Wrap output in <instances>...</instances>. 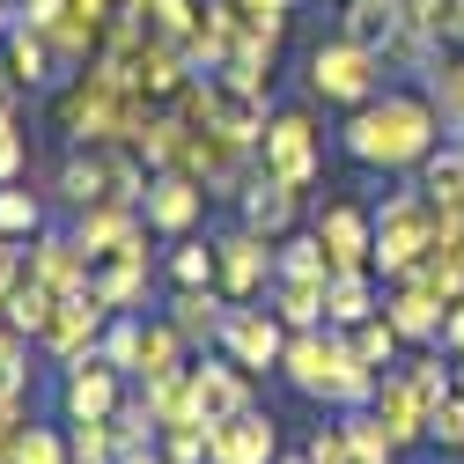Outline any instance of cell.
<instances>
[{"label":"cell","mask_w":464,"mask_h":464,"mask_svg":"<svg viewBox=\"0 0 464 464\" xmlns=\"http://www.w3.org/2000/svg\"><path fill=\"white\" fill-rule=\"evenodd\" d=\"M155 96L103 74V67H82L60 96H52V126H60L74 148H140V133L155 126Z\"/></svg>","instance_id":"1"},{"label":"cell","mask_w":464,"mask_h":464,"mask_svg":"<svg viewBox=\"0 0 464 464\" xmlns=\"http://www.w3.org/2000/svg\"><path fill=\"white\" fill-rule=\"evenodd\" d=\"M346 155L369 162V169H420L442 140V111L435 96H413V89H383L369 96L354 119H346Z\"/></svg>","instance_id":"2"},{"label":"cell","mask_w":464,"mask_h":464,"mask_svg":"<svg viewBox=\"0 0 464 464\" xmlns=\"http://www.w3.org/2000/svg\"><path fill=\"white\" fill-rule=\"evenodd\" d=\"M280 376L295 383L303 398H324V405H339V413H362V405H376V383H383V369L354 362V346H346V332H332V324L287 332Z\"/></svg>","instance_id":"3"},{"label":"cell","mask_w":464,"mask_h":464,"mask_svg":"<svg viewBox=\"0 0 464 464\" xmlns=\"http://www.w3.org/2000/svg\"><path fill=\"white\" fill-rule=\"evenodd\" d=\"M435 251V199L428 192H391L376 207V273L391 280H413Z\"/></svg>","instance_id":"4"},{"label":"cell","mask_w":464,"mask_h":464,"mask_svg":"<svg viewBox=\"0 0 464 464\" xmlns=\"http://www.w3.org/2000/svg\"><path fill=\"white\" fill-rule=\"evenodd\" d=\"M383 52L376 44H354V37H324L310 52V96L317 103H346V111H362L369 96H383Z\"/></svg>","instance_id":"5"},{"label":"cell","mask_w":464,"mask_h":464,"mask_svg":"<svg viewBox=\"0 0 464 464\" xmlns=\"http://www.w3.org/2000/svg\"><path fill=\"white\" fill-rule=\"evenodd\" d=\"M258 169H266V178H280V185H295V192L317 185V169H324V133H317L310 111H273V126H266V140H258Z\"/></svg>","instance_id":"6"},{"label":"cell","mask_w":464,"mask_h":464,"mask_svg":"<svg viewBox=\"0 0 464 464\" xmlns=\"http://www.w3.org/2000/svg\"><path fill=\"white\" fill-rule=\"evenodd\" d=\"M273 273H280V244L273 237H258L244 221L228 228V237H214V280H221L228 303H258L273 287Z\"/></svg>","instance_id":"7"},{"label":"cell","mask_w":464,"mask_h":464,"mask_svg":"<svg viewBox=\"0 0 464 464\" xmlns=\"http://www.w3.org/2000/svg\"><path fill=\"white\" fill-rule=\"evenodd\" d=\"M111 317H119V310H111L96 287H82V295H60L52 324L37 332V346H44V354L60 362V369H74V362H89L96 346H103V324H111Z\"/></svg>","instance_id":"8"},{"label":"cell","mask_w":464,"mask_h":464,"mask_svg":"<svg viewBox=\"0 0 464 464\" xmlns=\"http://www.w3.org/2000/svg\"><path fill=\"white\" fill-rule=\"evenodd\" d=\"M221 354L237 362V369H280V354H287V324H280V310L258 295V303H237L228 310V324H221Z\"/></svg>","instance_id":"9"},{"label":"cell","mask_w":464,"mask_h":464,"mask_svg":"<svg viewBox=\"0 0 464 464\" xmlns=\"http://www.w3.org/2000/svg\"><path fill=\"white\" fill-rule=\"evenodd\" d=\"M310 228H317L332 273H376V214H362L354 199H324Z\"/></svg>","instance_id":"10"},{"label":"cell","mask_w":464,"mask_h":464,"mask_svg":"<svg viewBox=\"0 0 464 464\" xmlns=\"http://www.w3.org/2000/svg\"><path fill=\"white\" fill-rule=\"evenodd\" d=\"M280 457V420L244 405L228 420H207V464H273Z\"/></svg>","instance_id":"11"},{"label":"cell","mask_w":464,"mask_h":464,"mask_svg":"<svg viewBox=\"0 0 464 464\" xmlns=\"http://www.w3.org/2000/svg\"><path fill=\"white\" fill-rule=\"evenodd\" d=\"M207 126L228 133L237 148H258L266 126H273V111H266V89H244V82H228V74H207Z\"/></svg>","instance_id":"12"},{"label":"cell","mask_w":464,"mask_h":464,"mask_svg":"<svg viewBox=\"0 0 464 464\" xmlns=\"http://www.w3.org/2000/svg\"><path fill=\"white\" fill-rule=\"evenodd\" d=\"M140 214H148L155 237H192L199 214H207V185H199V178H185V169H155Z\"/></svg>","instance_id":"13"},{"label":"cell","mask_w":464,"mask_h":464,"mask_svg":"<svg viewBox=\"0 0 464 464\" xmlns=\"http://www.w3.org/2000/svg\"><path fill=\"white\" fill-rule=\"evenodd\" d=\"M119 405H126V369H111L103 354L67 369V383H60V413L67 420H111Z\"/></svg>","instance_id":"14"},{"label":"cell","mask_w":464,"mask_h":464,"mask_svg":"<svg viewBox=\"0 0 464 464\" xmlns=\"http://www.w3.org/2000/svg\"><path fill=\"white\" fill-rule=\"evenodd\" d=\"M23 273L30 280H44L52 295H82V287H96V258L74 244V237H30V258H23Z\"/></svg>","instance_id":"15"},{"label":"cell","mask_w":464,"mask_h":464,"mask_svg":"<svg viewBox=\"0 0 464 464\" xmlns=\"http://www.w3.org/2000/svg\"><path fill=\"white\" fill-rule=\"evenodd\" d=\"M140 237H148V214H140V207H126V199H96V207H82V214H74V244H82L89 258L126 251V244H140Z\"/></svg>","instance_id":"16"},{"label":"cell","mask_w":464,"mask_h":464,"mask_svg":"<svg viewBox=\"0 0 464 464\" xmlns=\"http://www.w3.org/2000/svg\"><path fill=\"white\" fill-rule=\"evenodd\" d=\"M237 37H244L237 0H207V8L192 15V30H185V60H192L199 74H221V67H228V52H237Z\"/></svg>","instance_id":"17"},{"label":"cell","mask_w":464,"mask_h":464,"mask_svg":"<svg viewBox=\"0 0 464 464\" xmlns=\"http://www.w3.org/2000/svg\"><path fill=\"white\" fill-rule=\"evenodd\" d=\"M148 237H155V228H148ZM148 237L126 244V251H103V258H96V295H103L111 310H140V303H148V280H155Z\"/></svg>","instance_id":"18"},{"label":"cell","mask_w":464,"mask_h":464,"mask_svg":"<svg viewBox=\"0 0 464 464\" xmlns=\"http://www.w3.org/2000/svg\"><path fill=\"white\" fill-rule=\"evenodd\" d=\"M369 413L383 420V435H391L398 450L428 442V398L405 383V369H383V383H376V405H369Z\"/></svg>","instance_id":"19"},{"label":"cell","mask_w":464,"mask_h":464,"mask_svg":"<svg viewBox=\"0 0 464 464\" xmlns=\"http://www.w3.org/2000/svg\"><path fill=\"white\" fill-rule=\"evenodd\" d=\"M0 67H8V82L30 96V89H52L60 82V52H52V37L37 23H15L8 37H0Z\"/></svg>","instance_id":"20"},{"label":"cell","mask_w":464,"mask_h":464,"mask_svg":"<svg viewBox=\"0 0 464 464\" xmlns=\"http://www.w3.org/2000/svg\"><path fill=\"white\" fill-rule=\"evenodd\" d=\"M442 295H428L420 280H391V295H383V317H391V332L405 339V346H435L442 339Z\"/></svg>","instance_id":"21"},{"label":"cell","mask_w":464,"mask_h":464,"mask_svg":"<svg viewBox=\"0 0 464 464\" xmlns=\"http://www.w3.org/2000/svg\"><path fill=\"white\" fill-rule=\"evenodd\" d=\"M192 398H199L207 420H228V413H244V405H258V398H251V369H237L228 354L192 362Z\"/></svg>","instance_id":"22"},{"label":"cell","mask_w":464,"mask_h":464,"mask_svg":"<svg viewBox=\"0 0 464 464\" xmlns=\"http://www.w3.org/2000/svg\"><path fill=\"white\" fill-rule=\"evenodd\" d=\"M228 303L221 287H178V295H169V324L185 332V346H221V324H228Z\"/></svg>","instance_id":"23"},{"label":"cell","mask_w":464,"mask_h":464,"mask_svg":"<svg viewBox=\"0 0 464 464\" xmlns=\"http://www.w3.org/2000/svg\"><path fill=\"white\" fill-rule=\"evenodd\" d=\"M295 207H303V192L258 169V185L244 192V228H258V237H273V244H280V237H295Z\"/></svg>","instance_id":"24"},{"label":"cell","mask_w":464,"mask_h":464,"mask_svg":"<svg viewBox=\"0 0 464 464\" xmlns=\"http://www.w3.org/2000/svg\"><path fill=\"white\" fill-rule=\"evenodd\" d=\"M383 295H376V273H332L324 280V324L332 332H354L362 317H376Z\"/></svg>","instance_id":"25"},{"label":"cell","mask_w":464,"mask_h":464,"mask_svg":"<svg viewBox=\"0 0 464 464\" xmlns=\"http://www.w3.org/2000/svg\"><path fill=\"white\" fill-rule=\"evenodd\" d=\"M266 303L280 310L287 332H310V324H324V280H310V273H273Z\"/></svg>","instance_id":"26"},{"label":"cell","mask_w":464,"mask_h":464,"mask_svg":"<svg viewBox=\"0 0 464 464\" xmlns=\"http://www.w3.org/2000/svg\"><path fill=\"white\" fill-rule=\"evenodd\" d=\"M140 391H148V405H155V420H162V428H207L199 398H192V369L155 376V383H140Z\"/></svg>","instance_id":"27"},{"label":"cell","mask_w":464,"mask_h":464,"mask_svg":"<svg viewBox=\"0 0 464 464\" xmlns=\"http://www.w3.org/2000/svg\"><path fill=\"white\" fill-rule=\"evenodd\" d=\"M52 310H60V295H52L44 280H30V273H23L15 287H8V303H0V317H8V324H15L23 339H37V332L52 324Z\"/></svg>","instance_id":"28"},{"label":"cell","mask_w":464,"mask_h":464,"mask_svg":"<svg viewBox=\"0 0 464 464\" xmlns=\"http://www.w3.org/2000/svg\"><path fill=\"white\" fill-rule=\"evenodd\" d=\"M178 369H192V362H185V332L169 324V317H148V339H140V383L178 376Z\"/></svg>","instance_id":"29"},{"label":"cell","mask_w":464,"mask_h":464,"mask_svg":"<svg viewBox=\"0 0 464 464\" xmlns=\"http://www.w3.org/2000/svg\"><path fill=\"white\" fill-rule=\"evenodd\" d=\"M119 15H133L148 37H169V44H185V30H192V0H119Z\"/></svg>","instance_id":"30"},{"label":"cell","mask_w":464,"mask_h":464,"mask_svg":"<svg viewBox=\"0 0 464 464\" xmlns=\"http://www.w3.org/2000/svg\"><path fill=\"white\" fill-rule=\"evenodd\" d=\"M398 30V0H346V15H339V37H354V44H391Z\"/></svg>","instance_id":"31"},{"label":"cell","mask_w":464,"mask_h":464,"mask_svg":"<svg viewBox=\"0 0 464 464\" xmlns=\"http://www.w3.org/2000/svg\"><path fill=\"white\" fill-rule=\"evenodd\" d=\"M140 339H148V317H140V310H119V317L103 324V346H96V354H103L111 369L140 376Z\"/></svg>","instance_id":"32"},{"label":"cell","mask_w":464,"mask_h":464,"mask_svg":"<svg viewBox=\"0 0 464 464\" xmlns=\"http://www.w3.org/2000/svg\"><path fill=\"white\" fill-rule=\"evenodd\" d=\"M44 228V199L30 192V185H0V237L8 244H30Z\"/></svg>","instance_id":"33"},{"label":"cell","mask_w":464,"mask_h":464,"mask_svg":"<svg viewBox=\"0 0 464 464\" xmlns=\"http://www.w3.org/2000/svg\"><path fill=\"white\" fill-rule=\"evenodd\" d=\"M428 96H435V111H442V126H450V140H464V52L457 60H435L428 67Z\"/></svg>","instance_id":"34"},{"label":"cell","mask_w":464,"mask_h":464,"mask_svg":"<svg viewBox=\"0 0 464 464\" xmlns=\"http://www.w3.org/2000/svg\"><path fill=\"white\" fill-rule=\"evenodd\" d=\"M346 346H354V362H369V369H398V332H391V317L376 310V317H362L354 332H346Z\"/></svg>","instance_id":"35"},{"label":"cell","mask_w":464,"mask_h":464,"mask_svg":"<svg viewBox=\"0 0 464 464\" xmlns=\"http://www.w3.org/2000/svg\"><path fill=\"white\" fill-rule=\"evenodd\" d=\"M169 280H178V287H221L214 280V244L178 237V244H169Z\"/></svg>","instance_id":"36"},{"label":"cell","mask_w":464,"mask_h":464,"mask_svg":"<svg viewBox=\"0 0 464 464\" xmlns=\"http://www.w3.org/2000/svg\"><path fill=\"white\" fill-rule=\"evenodd\" d=\"M111 435H119V450H148V442L162 435V420H155V405H148V391H140V398H126L119 413H111Z\"/></svg>","instance_id":"37"},{"label":"cell","mask_w":464,"mask_h":464,"mask_svg":"<svg viewBox=\"0 0 464 464\" xmlns=\"http://www.w3.org/2000/svg\"><path fill=\"white\" fill-rule=\"evenodd\" d=\"M8 464H74V457H67V428H37V420H30V428L15 435V457H8Z\"/></svg>","instance_id":"38"},{"label":"cell","mask_w":464,"mask_h":464,"mask_svg":"<svg viewBox=\"0 0 464 464\" xmlns=\"http://www.w3.org/2000/svg\"><path fill=\"white\" fill-rule=\"evenodd\" d=\"M280 273L332 280V258H324V244H317V228H310V237H280Z\"/></svg>","instance_id":"39"},{"label":"cell","mask_w":464,"mask_h":464,"mask_svg":"<svg viewBox=\"0 0 464 464\" xmlns=\"http://www.w3.org/2000/svg\"><path fill=\"white\" fill-rule=\"evenodd\" d=\"M30 428V383H15V391H0V464L15 457V435Z\"/></svg>","instance_id":"40"},{"label":"cell","mask_w":464,"mask_h":464,"mask_svg":"<svg viewBox=\"0 0 464 464\" xmlns=\"http://www.w3.org/2000/svg\"><path fill=\"white\" fill-rule=\"evenodd\" d=\"M428 442H435V450H450V457L464 450V398H457V391H450L435 413H428Z\"/></svg>","instance_id":"41"},{"label":"cell","mask_w":464,"mask_h":464,"mask_svg":"<svg viewBox=\"0 0 464 464\" xmlns=\"http://www.w3.org/2000/svg\"><path fill=\"white\" fill-rule=\"evenodd\" d=\"M155 450H162V464H207V428H162Z\"/></svg>","instance_id":"42"},{"label":"cell","mask_w":464,"mask_h":464,"mask_svg":"<svg viewBox=\"0 0 464 464\" xmlns=\"http://www.w3.org/2000/svg\"><path fill=\"white\" fill-rule=\"evenodd\" d=\"M303 457H310V464H354V442H346V420H332V428H317Z\"/></svg>","instance_id":"43"},{"label":"cell","mask_w":464,"mask_h":464,"mask_svg":"<svg viewBox=\"0 0 464 464\" xmlns=\"http://www.w3.org/2000/svg\"><path fill=\"white\" fill-rule=\"evenodd\" d=\"M23 162H30L23 126H15V119H0V185H23Z\"/></svg>","instance_id":"44"},{"label":"cell","mask_w":464,"mask_h":464,"mask_svg":"<svg viewBox=\"0 0 464 464\" xmlns=\"http://www.w3.org/2000/svg\"><path fill=\"white\" fill-rule=\"evenodd\" d=\"M237 15H244V23H258V30H287L295 0H237Z\"/></svg>","instance_id":"45"},{"label":"cell","mask_w":464,"mask_h":464,"mask_svg":"<svg viewBox=\"0 0 464 464\" xmlns=\"http://www.w3.org/2000/svg\"><path fill=\"white\" fill-rule=\"evenodd\" d=\"M435 346H442L450 362L464 354V303H450V310H442V339H435Z\"/></svg>","instance_id":"46"},{"label":"cell","mask_w":464,"mask_h":464,"mask_svg":"<svg viewBox=\"0 0 464 464\" xmlns=\"http://www.w3.org/2000/svg\"><path fill=\"white\" fill-rule=\"evenodd\" d=\"M23 251H30V244H8V237H0V303H8V287L23 280Z\"/></svg>","instance_id":"47"},{"label":"cell","mask_w":464,"mask_h":464,"mask_svg":"<svg viewBox=\"0 0 464 464\" xmlns=\"http://www.w3.org/2000/svg\"><path fill=\"white\" fill-rule=\"evenodd\" d=\"M8 8H15V23H52V15H60V0H8Z\"/></svg>","instance_id":"48"},{"label":"cell","mask_w":464,"mask_h":464,"mask_svg":"<svg viewBox=\"0 0 464 464\" xmlns=\"http://www.w3.org/2000/svg\"><path fill=\"white\" fill-rule=\"evenodd\" d=\"M442 44L464 52V0H450V15H442Z\"/></svg>","instance_id":"49"},{"label":"cell","mask_w":464,"mask_h":464,"mask_svg":"<svg viewBox=\"0 0 464 464\" xmlns=\"http://www.w3.org/2000/svg\"><path fill=\"white\" fill-rule=\"evenodd\" d=\"M119 464H162V450H119Z\"/></svg>","instance_id":"50"},{"label":"cell","mask_w":464,"mask_h":464,"mask_svg":"<svg viewBox=\"0 0 464 464\" xmlns=\"http://www.w3.org/2000/svg\"><path fill=\"white\" fill-rule=\"evenodd\" d=\"M15 30V8H8V0H0V37H8Z\"/></svg>","instance_id":"51"},{"label":"cell","mask_w":464,"mask_h":464,"mask_svg":"<svg viewBox=\"0 0 464 464\" xmlns=\"http://www.w3.org/2000/svg\"><path fill=\"white\" fill-rule=\"evenodd\" d=\"M450 369H457V398H464V354H457V362H450Z\"/></svg>","instance_id":"52"},{"label":"cell","mask_w":464,"mask_h":464,"mask_svg":"<svg viewBox=\"0 0 464 464\" xmlns=\"http://www.w3.org/2000/svg\"><path fill=\"white\" fill-rule=\"evenodd\" d=\"M273 464H310V457H273Z\"/></svg>","instance_id":"53"}]
</instances>
